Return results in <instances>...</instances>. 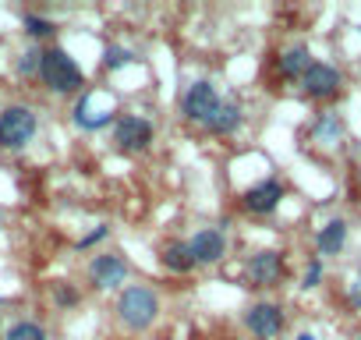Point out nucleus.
<instances>
[{"label":"nucleus","instance_id":"f257e3e1","mask_svg":"<svg viewBox=\"0 0 361 340\" xmlns=\"http://www.w3.org/2000/svg\"><path fill=\"white\" fill-rule=\"evenodd\" d=\"M39 78H43V85H47L50 92H61V96H68V92H78V89L85 85V75H82V68H78V64H75V57H71L68 50H61V47H54V50H43Z\"/></svg>","mask_w":361,"mask_h":340},{"label":"nucleus","instance_id":"f03ea898","mask_svg":"<svg viewBox=\"0 0 361 340\" xmlns=\"http://www.w3.org/2000/svg\"><path fill=\"white\" fill-rule=\"evenodd\" d=\"M117 315H121V322H124L128 329H149V326L156 322V315H159V298H156V291L145 287V284H131V287L121 294V301H117Z\"/></svg>","mask_w":361,"mask_h":340},{"label":"nucleus","instance_id":"7ed1b4c3","mask_svg":"<svg viewBox=\"0 0 361 340\" xmlns=\"http://www.w3.org/2000/svg\"><path fill=\"white\" fill-rule=\"evenodd\" d=\"M36 114L29 107H4L0 110V149H25L36 138Z\"/></svg>","mask_w":361,"mask_h":340},{"label":"nucleus","instance_id":"20e7f679","mask_svg":"<svg viewBox=\"0 0 361 340\" xmlns=\"http://www.w3.org/2000/svg\"><path fill=\"white\" fill-rule=\"evenodd\" d=\"M216 107H220V96H216V89L209 82L188 85L185 99H180V114H185L188 121H195V124H209L213 114H216Z\"/></svg>","mask_w":361,"mask_h":340},{"label":"nucleus","instance_id":"39448f33","mask_svg":"<svg viewBox=\"0 0 361 340\" xmlns=\"http://www.w3.org/2000/svg\"><path fill=\"white\" fill-rule=\"evenodd\" d=\"M114 142H117V149H124V152H142V149L152 142V124H149L145 117H138V114L117 117V124H114Z\"/></svg>","mask_w":361,"mask_h":340},{"label":"nucleus","instance_id":"423d86ee","mask_svg":"<svg viewBox=\"0 0 361 340\" xmlns=\"http://www.w3.org/2000/svg\"><path fill=\"white\" fill-rule=\"evenodd\" d=\"M301 89H305V96H312V99H329V96L340 92V71H336L333 64L312 61L308 71L301 75Z\"/></svg>","mask_w":361,"mask_h":340},{"label":"nucleus","instance_id":"0eeeda50","mask_svg":"<svg viewBox=\"0 0 361 340\" xmlns=\"http://www.w3.org/2000/svg\"><path fill=\"white\" fill-rule=\"evenodd\" d=\"M245 326H248L255 336L273 340V336H280V329H283V308L273 305V301H259V305H252V308L245 312Z\"/></svg>","mask_w":361,"mask_h":340},{"label":"nucleus","instance_id":"6e6552de","mask_svg":"<svg viewBox=\"0 0 361 340\" xmlns=\"http://www.w3.org/2000/svg\"><path fill=\"white\" fill-rule=\"evenodd\" d=\"M245 273H248V284H255V287H273V284H280V277H283V255L273 252V248L255 252V255L248 259Z\"/></svg>","mask_w":361,"mask_h":340},{"label":"nucleus","instance_id":"1a4fd4ad","mask_svg":"<svg viewBox=\"0 0 361 340\" xmlns=\"http://www.w3.org/2000/svg\"><path fill=\"white\" fill-rule=\"evenodd\" d=\"M124 277H128V259H124V255H114V252L96 255L92 266H89V280H92V287H99V291L124 284Z\"/></svg>","mask_w":361,"mask_h":340},{"label":"nucleus","instance_id":"9d476101","mask_svg":"<svg viewBox=\"0 0 361 340\" xmlns=\"http://www.w3.org/2000/svg\"><path fill=\"white\" fill-rule=\"evenodd\" d=\"M188 252H192V259H195V262L213 266V262H220V259L227 255V238H224V231L206 227V231H199V234L188 241Z\"/></svg>","mask_w":361,"mask_h":340},{"label":"nucleus","instance_id":"9b49d317","mask_svg":"<svg viewBox=\"0 0 361 340\" xmlns=\"http://www.w3.org/2000/svg\"><path fill=\"white\" fill-rule=\"evenodd\" d=\"M280 199H283V185H280L276 178H269V181H259L255 188L245 192V210L266 217V213H273V210L280 206Z\"/></svg>","mask_w":361,"mask_h":340},{"label":"nucleus","instance_id":"f8f14e48","mask_svg":"<svg viewBox=\"0 0 361 340\" xmlns=\"http://www.w3.org/2000/svg\"><path fill=\"white\" fill-rule=\"evenodd\" d=\"M213 135H231V131H238L241 128V107L238 103H220L216 107V114H213V121L206 124Z\"/></svg>","mask_w":361,"mask_h":340},{"label":"nucleus","instance_id":"ddd939ff","mask_svg":"<svg viewBox=\"0 0 361 340\" xmlns=\"http://www.w3.org/2000/svg\"><path fill=\"white\" fill-rule=\"evenodd\" d=\"M343 241H347V224H343V220H329V224L319 231V238H315V245H319L322 255H336V252L343 248Z\"/></svg>","mask_w":361,"mask_h":340},{"label":"nucleus","instance_id":"4468645a","mask_svg":"<svg viewBox=\"0 0 361 340\" xmlns=\"http://www.w3.org/2000/svg\"><path fill=\"white\" fill-rule=\"evenodd\" d=\"M159 259H163V266L173 269V273H188V269L195 266V259H192V252H188V241H170Z\"/></svg>","mask_w":361,"mask_h":340},{"label":"nucleus","instance_id":"2eb2a0df","mask_svg":"<svg viewBox=\"0 0 361 340\" xmlns=\"http://www.w3.org/2000/svg\"><path fill=\"white\" fill-rule=\"evenodd\" d=\"M308 64H312L308 47H290V50L280 57V71H283L287 78H301V75L308 71Z\"/></svg>","mask_w":361,"mask_h":340},{"label":"nucleus","instance_id":"dca6fc26","mask_svg":"<svg viewBox=\"0 0 361 340\" xmlns=\"http://www.w3.org/2000/svg\"><path fill=\"white\" fill-rule=\"evenodd\" d=\"M4 340H47V329L39 322H32V319H18V322L8 326Z\"/></svg>","mask_w":361,"mask_h":340},{"label":"nucleus","instance_id":"f3484780","mask_svg":"<svg viewBox=\"0 0 361 340\" xmlns=\"http://www.w3.org/2000/svg\"><path fill=\"white\" fill-rule=\"evenodd\" d=\"M39 64H43V50L32 47V50L22 54V61H18V75H25V78H29V75H39Z\"/></svg>","mask_w":361,"mask_h":340},{"label":"nucleus","instance_id":"a211bd4d","mask_svg":"<svg viewBox=\"0 0 361 340\" xmlns=\"http://www.w3.org/2000/svg\"><path fill=\"white\" fill-rule=\"evenodd\" d=\"M135 57H131V50H124V47H110L106 50V57H103V64L110 68V71H117V68H124V64H131Z\"/></svg>","mask_w":361,"mask_h":340},{"label":"nucleus","instance_id":"6ab92c4d","mask_svg":"<svg viewBox=\"0 0 361 340\" xmlns=\"http://www.w3.org/2000/svg\"><path fill=\"white\" fill-rule=\"evenodd\" d=\"M54 301L57 305H64V308H71V305H78V291L71 287V284H54Z\"/></svg>","mask_w":361,"mask_h":340},{"label":"nucleus","instance_id":"aec40b11","mask_svg":"<svg viewBox=\"0 0 361 340\" xmlns=\"http://www.w3.org/2000/svg\"><path fill=\"white\" fill-rule=\"evenodd\" d=\"M25 32L29 36H54V22L36 18V15H25Z\"/></svg>","mask_w":361,"mask_h":340},{"label":"nucleus","instance_id":"412c9836","mask_svg":"<svg viewBox=\"0 0 361 340\" xmlns=\"http://www.w3.org/2000/svg\"><path fill=\"white\" fill-rule=\"evenodd\" d=\"M106 234H110V227H106V224H96V227H92V231H89V234H85L82 241H78V252H85V248H92V245H96V241H103Z\"/></svg>","mask_w":361,"mask_h":340},{"label":"nucleus","instance_id":"4be33fe9","mask_svg":"<svg viewBox=\"0 0 361 340\" xmlns=\"http://www.w3.org/2000/svg\"><path fill=\"white\" fill-rule=\"evenodd\" d=\"M319 280H322V259H312L308 262V269H305V291H312V287H319Z\"/></svg>","mask_w":361,"mask_h":340},{"label":"nucleus","instance_id":"5701e85b","mask_svg":"<svg viewBox=\"0 0 361 340\" xmlns=\"http://www.w3.org/2000/svg\"><path fill=\"white\" fill-rule=\"evenodd\" d=\"M315 135H319V138H336V135H340V121H336V117H322V121L315 124Z\"/></svg>","mask_w":361,"mask_h":340},{"label":"nucleus","instance_id":"b1692460","mask_svg":"<svg viewBox=\"0 0 361 340\" xmlns=\"http://www.w3.org/2000/svg\"><path fill=\"white\" fill-rule=\"evenodd\" d=\"M347 298H350V308H361V280L350 284V294H347Z\"/></svg>","mask_w":361,"mask_h":340},{"label":"nucleus","instance_id":"393cba45","mask_svg":"<svg viewBox=\"0 0 361 340\" xmlns=\"http://www.w3.org/2000/svg\"><path fill=\"white\" fill-rule=\"evenodd\" d=\"M298 340H315V336L312 333H298Z\"/></svg>","mask_w":361,"mask_h":340},{"label":"nucleus","instance_id":"a878e982","mask_svg":"<svg viewBox=\"0 0 361 340\" xmlns=\"http://www.w3.org/2000/svg\"><path fill=\"white\" fill-rule=\"evenodd\" d=\"M0 231H4V224H0Z\"/></svg>","mask_w":361,"mask_h":340}]
</instances>
